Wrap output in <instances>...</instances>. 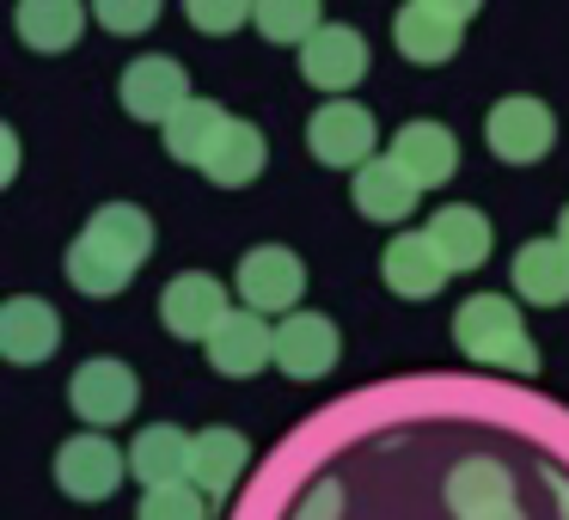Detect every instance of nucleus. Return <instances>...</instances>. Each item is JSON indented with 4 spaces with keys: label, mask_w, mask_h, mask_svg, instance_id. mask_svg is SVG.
Returning a JSON list of instances; mask_svg holds the SVG:
<instances>
[{
    "label": "nucleus",
    "mask_w": 569,
    "mask_h": 520,
    "mask_svg": "<svg viewBox=\"0 0 569 520\" xmlns=\"http://www.w3.org/2000/svg\"><path fill=\"white\" fill-rule=\"evenodd\" d=\"M453 343H459V356L478 361V368H502V373H520V380H532V373H539V349H532L527 324H520V307L508 294H471V300H459Z\"/></svg>",
    "instance_id": "obj_1"
},
{
    "label": "nucleus",
    "mask_w": 569,
    "mask_h": 520,
    "mask_svg": "<svg viewBox=\"0 0 569 520\" xmlns=\"http://www.w3.org/2000/svg\"><path fill=\"white\" fill-rule=\"evenodd\" d=\"M471 19H478L471 0H410V7H398V19H392V43H398L405 62L441 68V62L459 56Z\"/></svg>",
    "instance_id": "obj_2"
},
{
    "label": "nucleus",
    "mask_w": 569,
    "mask_h": 520,
    "mask_svg": "<svg viewBox=\"0 0 569 520\" xmlns=\"http://www.w3.org/2000/svg\"><path fill=\"white\" fill-rule=\"evenodd\" d=\"M373 141H380V123H373V111L356 99H325L319 111L307 117V148H312V160L331 166V172H361L368 160H380Z\"/></svg>",
    "instance_id": "obj_3"
},
{
    "label": "nucleus",
    "mask_w": 569,
    "mask_h": 520,
    "mask_svg": "<svg viewBox=\"0 0 569 520\" xmlns=\"http://www.w3.org/2000/svg\"><path fill=\"white\" fill-rule=\"evenodd\" d=\"M483 148H490L502 166H539L545 153L557 148V117H551V104H545V99H527V92L490 104V117H483Z\"/></svg>",
    "instance_id": "obj_4"
},
{
    "label": "nucleus",
    "mask_w": 569,
    "mask_h": 520,
    "mask_svg": "<svg viewBox=\"0 0 569 520\" xmlns=\"http://www.w3.org/2000/svg\"><path fill=\"white\" fill-rule=\"evenodd\" d=\"M136 398H141L136 368H129V361H117V356L80 361L74 380H68V404H74V417L87 422V429H99V434L136 417Z\"/></svg>",
    "instance_id": "obj_5"
},
{
    "label": "nucleus",
    "mask_w": 569,
    "mask_h": 520,
    "mask_svg": "<svg viewBox=\"0 0 569 520\" xmlns=\"http://www.w3.org/2000/svg\"><path fill=\"white\" fill-rule=\"evenodd\" d=\"M117 92H123V111L136 117V123H153V129H166L190 99H197L178 56H141V62H129Z\"/></svg>",
    "instance_id": "obj_6"
},
{
    "label": "nucleus",
    "mask_w": 569,
    "mask_h": 520,
    "mask_svg": "<svg viewBox=\"0 0 569 520\" xmlns=\"http://www.w3.org/2000/svg\"><path fill=\"white\" fill-rule=\"evenodd\" d=\"M227 319H233V307H227V288L214 282V276L184 270V276H172V282H166L160 324L178 337V343H209Z\"/></svg>",
    "instance_id": "obj_7"
},
{
    "label": "nucleus",
    "mask_w": 569,
    "mask_h": 520,
    "mask_svg": "<svg viewBox=\"0 0 569 520\" xmlns=\"http://www.w3.org/2000/svg\"><path fill=\"white\" fill-rule=\"evenodd\" d=\"M123 478H129V453H117L99 429L62 441V453H56V483H62V496H74V502H104V496H117Z\"/></svg>",
    "instance_id": "obj_8"
},
{
    "label": "nucleus",
    "mask_w": 569,
    "mask_h": 520,
    "mask_svg": "<svg viewBox=\"0 0 569 520\" xmlns=\"http://www.w3.org/2000/svg\"><path fill=\"white\" fill-rule=\"evenodd\" d=\"M307 294V263L288 246H258L239 258V300L251 312H300Z\"/></svg>",
    "instance_id": "obj_9"
},
{
    "label": "nucleus",
    "mask_w": 569,
    "mask_h": 520,
    "mask_svg": "<svg viewBox=\"0 0 569 520\" xmlns=\"http://www.w3.org/2000/svg\"><path fill=\"white\" fill-rule=\"evenodd\" d=\"M337 356H343V337H337L331 312H288L282 324H276V368L288 373V380H325V373L337 368Z\"/></svg>",
    "instance_id": "obj_10"
},
{
    "label": "nucleus",
    "mask_w": 569,
    "mask_h": 520,
    "mask_svg": "<svg viewBox=\"0 0 569 520\" xmlns=\"http://www.w3.org/2000/svg\"><path fill=\"white\" fill-rule=\"evenodd\" d=\"M62 349V312L38 294H19L0 307V356L13 368H38Z\"/></svg>",
    "instance_id": "obj_11"
},
{
    "label": "nucleus",
    "mask_w": 569,
    "mask_h": 520,
    "mask_svg": "<svg viewBox=\"0 0 569 520\" xmlns=\"http://www.w3.org/2000/svg\"><path fill=\"white\" fill-rule=\"evenodd\" d=\"M300 74H307L319 92L343 99L349 87H361V80H368V38H361L356 26H325L319 38L300 50Z\"/></svg>",
    "instance_id": "obj_12"
},
{
    "label": "nucleus",
    "mask_w": 569,
    "mask_h": 520,
    "mask_svg": "<svg viewBox=\"0 0 569 520\" xmlns=\"http://www.w3.org/2000/svg\"><path fill=\"white\" fill-rule=\"evenodd\" d=\"M209 368L227 380H251L258 368H276V324L263 312L239 307L221 331L209 337Z\"/></svg>",
    "instance_id": "obj_13"
},
{
    "label": "nucleus",
    "mask_w": 569,
    "mask_h": 520,
    "mask_svg": "<svg viewBox=\"0 0 569 520\" xmlns=\"http://www.w3.org/2000/svg\"><path fill=\"white\" fill-rule=\"evenodd\" d=\"M349 197H356V209L368 214V221L398 227V221H410V214H417L422 190H417V178H410L392 153H380V160H368L356 178H349Z\"/></svg>",
    "instance_id": "obj_14"
},
{
    "label": "nucleus",
    "mask_w": 569,
    "mask_h": 520,
    "mask_svg": "<svg viewBox=\"0 0 569 520\" xmlns=\"http://www.w3.org/2000/svg\"><path fill=\"white\" fill-rule=\"evenodd\" d=\"M380 276L398 300H429L441 294V282L453 270H447V258L435 251L429 233H392V246L380 251Z\"/></svg>",
    "instance_id": "obj_15"
},
{
    "label": "nucleus",
    "mask_w": 569,
    "mask_h": 520,
    "mask_svg": "<svg viewBox=\"0 0 569 520\" xmlns=\"http://www.w3.org/2000/svg\"><path fill=\"white\" fill-rule=\"evenodd\" d=\"M190 459L197 441L172 422H153L129 441V478H141V490H166V483H190Z\"/></svg>",
    "instance_id": "obj_16"
},
{
    "label": "nucleus",
    "mask_w": 569,
    "mask_h": 520,
    "mask_svg": "<svg viewBox=\"0 0 569 520\" xmlns=\"http://www.w3.org/2000/svg\"><path fill=\"white\" fill-rule=\"evenodd\" d=\"M392 160L417 178V190H435V184H447V178L459 172V141H453V129L417 117V123H405L392 136Z\"/></svg>",
    "instance_id": "obj_17"
},
{
    "label": "nucleus",
    "mask_w": 569,
    "mask_h": 520,
    "mask_svg": "<svg viewBox=\"0 0 569 520\" xmlns=\"http://www.w3.org/2000/svg\"><path fill=\"white\" fill-rule=\"evenodd\" d=\"M422 233L435 239V251L447 258V270L453 276H466V270H478L483 258H490V246H496V227H490V214L483 209H471V202H447L441 214H435Z\"/></svg>",
    "instance_id": "obj_18"
},
{
    "label": "nucleus",
    "mask_w": 569,
    "mask_h": 520,
    "mask_svg": "<svg viewBox=\"0 0 569 520\" xmlns=\"http://www.w3.org/2000/svg\"><path fill=\"white\" fill-rule=\"evenodd\" d=\"M515 294L527 307H563L569 300V246L563 239H527L515 251Z\"/></svg>",
    "instance_id": "obj_19"
},
{
    "label": "nucleus",
    "mask_w": 569,
    "mask_h": 520,
    "mask_svg": "<svg viewBox=\"0 0 569 520\" xmlns=\"http://www.w3.org/2000/svg\"><path fill=\"white\" fill-rule=\"evenodd\" d=\"M441 496H447V508H453L459 520L490 514V508L515 502V471H508L502 459H459V466L447 471Z\"/></svg>",
    "instance_id": "obj_20"
},
{
    "label": "nucleus",
    "mask_w": 569,
    "mask_h": 520,
    "mask_svg": "<svg viewBox=\"0 0 569 520\" xmlns=\"http://www.w3.org/2000/svg\"><path fill=\"white\" fill-rule=\"evenodd\" d=\"M227 129H233V117H227V104H214V99H190L184 111L172 117V123L160 129L166 136V153H172L178 166H209L214 160V148L227 141Z\"/></svg>",
    "instance_id": "obj_21"
},
{
    "label": "nucleus",
    "mask_w": 569,
    "mask_h": 520,
    "mask_svg": "<svg viewBox=\"0 0 569 520\" xmlns=\"http://www.w3.org/2000/svg\"><path fill=\"white\" fill-rule=\"evenodd\" d=\"M87 7L80 0H26L13 13V31H19V43L26 50H38V56H62V50H74L80 43V31H87Z\"/></svg>",
    "instance_id": "obj_22"
},
{
    "label": "nucleus",
    "mask_w": 569,
    "mask_h": 520,
    "mask_svg": "<svg viewBox=\"0 0 569 520\" xmlns=\"http://www.w3.org/2000/svg\"><path fill=\"white\" fill-rule=\"evenodd\" d=\"M246 459H251V447H246L239 429H202L197 434V459H190V483L214 502V496H227L239 478H246Z\"/></svg>",
    "instance_id": "obj_23"
},
{
    "label": "nucleus",
    "mask_w": 569,
    "mask_h": 520,
    "mask_svg": "<svg viewBox=\"0 0 569 520\" xmlns=\"http://www.w3.org/2000/svg\"><path fill=\"white\" fill-rule=\"evenodd\" d=\"M62 270H68V282H74L87 300H111V294H123V288L136 282V263H123L111 246H99L92 233H80L74 246H68Z\"/></svg>",
    "instance_id": "obj_24"
},
{
    "label": "nucleus",
    "mask_w": 569,
    "mask_h": 520,
    "mask_svg": "<svg viewBox=\"0 0 569 520\" xmlns=\"http://www.w3.org/2000/svg\"><path fill=\"white\" fill-rule=\"evenodd\" d=\"M263 166H270V141H263V129L233 117V129H227V141L214 148V160L202 166V178H209L214 190H246Z\"/></svg>",
    "instance_id": "obj_25"
},
{
    "label": "nucleus",
    "mask_w": 569,
    "mask_h": 520,
    "mask_svg": "<svg viewBox=\"0 0 569 520\" xmlns=\"http://www.w3.org/2000/svg\"><path fill=\"white\" fill-rule=\"evenodd\" d=\"M87 233L99 239V246H111L123 263H136V270L153 251V221H148V209H136V202H104V209L87 221Z\"/></svg>",
    "instance_id": "obj_26"
},
{
    "label": "nucleus",
    "mask_w": 569,
    "mask_h": 520,
    "mask_svg": "<svg viewBox=\"0 0 569 520\" xmlns=\"http://www.w3.org/2000/svg\"><path fill=\"white\" fill-rule=\"evenodd\" d=\"M258 31L270 43H300L307 50L325 31V7L319 0H258Z\"/></svg>",
    "instance_id": "obj_27"
},
{
    "label": "nucleus",
    "mask_w": 569,
    "mask_h": 520,
    "mask_svg": "<svg viewBox=\"0 0 569 520\" xmlns=\"http://www.w3.org/2000/svg\"><path fill=\"white\" fill-rule=\"evenodd\" d=\"M136 520H209V496L197 483H166V490H141Z\"/></svg>",
    "instance_id": "obj_28"
},
{
    "label": "nucleus",
    "mask_w": 569,
    "mask_h": 520,
    "mask_svg": "<svg viewBox=\"0 0 569 520\" xmlns=\"http://www.w3.org/2000/svg\"><path fill=\"white\" fill-rule=\"evenodd\" d=\"M184 19L197 31H209V38H227L239 26H258V7H246V0H190Z\"/></svg>",
    "instance_id": "obj_29"
},
{
    "label": "nucleus",
    "mask_w": 569,
    "mask_h": 520,
    "mask_svg": "<svg viewBox=\"0 0 569 520\" xmlns=\"http://www.w3.org/2000/svg\"><path fill=\"white\" fill-rule=\"evenodd\" d=\"M99 26L117 31V38H136V31L160 26V7L153 0H99Z\"/></svg>",
    "instance_id": "obj_30"
},
{
    "label": "nucleus",
    "mask_w": 569,
    "mask_h": 520,
    "mask_svg": "<svg viewBox=\"0 0 569 520\" xmlns=\"http://www.w3.org/2000/svg\"><path fill=\"white\" fill-rule=\"evenodd\" d=\"M343 502H349L343 483H337V478H319V483L307 490V502L295 508V520H343Z\"/></svg>",
    "instance_id": "obj_31"
},
{
    "label": "nucleus",
    "mask_w": 569,
    "mask_h": 520,
    "mask_svg": "<svg viewBox=\"0 0 569 520\" xmlns=\"http://www.w3.org/2000/svg\"><path fill=\"white\" fill-rule=\"evenodd\" d=\"M471 520H527V514H520V508L508 502V508H490V514H471Z\"/></svg>",
    "instance_id": "obj_32"
},
{
    "label": "nucleus",
    "mask_w": 569,
    "mask_h": 520,
    "mask_svg": "<svg viewBox=\"0 0 569 520\" xmlns=\"http://www.w3.org/2000/svg\"><path fill=\"white\" fill-rule=\"evenodd\" d=\"M557 239L569 246V202H563V214H557Z\"/></svg>",
    "instance_id": "obj_33"
},
{
    "label": "nucleus",
    "mask_w": 569,
    "mask_h": 520,
    "mask_svg": "<svg viewBox=\"0 0 569 520\" xmlns=\"http://www.w3.org/2000/svg\"><path fill=\"white\" fill-rule=\"evenodd\" d=\"M557 502H563V520H569V483H557Z\"/></svg>",
    "instance_id": "obj_34"
}]
</instances>
